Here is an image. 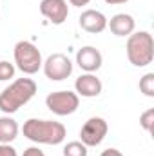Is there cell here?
Here are the masks:
<instances>
[{
    "mask_svg": "<svg viewBox=\"0 0 154 156\" xmlns=\"http://www.w3.org/2000/svg\"><path fill=\"white\" fill-rule=\"evenodd\" d=\"M107 27L111 29V33L116 37H129L134 33L136 29V22L131 15L127 13H118L111 20H107Z\"/></svg>",
    "mask_w": 154,
    "mask_h": 156,
    "instance_id": "cell-12",
    "label": "cell"
},
{
    "mask_svg": "<svg viewBox=\"0 0 154 156\" xmlns=\"http://www.w3.org/2000/svg\"><path fill=\"white\" fill-rule=\"evenodd\" d=\"M0 156H16V149L9 144H0Z\"/></svg>",
    "mask_w": 154,
    "mask_h": 156,
    "instance_id": "cell-18",
    "label": "cell"
},
{
    "mask_svg": "<svg viewBox=\"0 0 154 156\" xmlns=\"http://www.w3.org/2000/svg\"><path fill=\"white\" fill-rule=\"evenodd\" d=\"M76 64L78 67L82 71H85V73H96L102 67V64H103V56H102V53L96 47L85 45L76 53Z\"/></svg>",
    "mask_w": 154,
    "mask_h": 156,
    "instance_id": "cell-9",
    "label": "cell"
},
{
    "mask_svg": "<svg viewBox=\"0 0 154 156\" xmlns=\"http://www.w3.org/2000/svg\"><path fill=\"white\" fill-rule=\"evenodd\" d=\"M91 0H69L71 5H76V7H82V5H87Z\"/></svg>",
    "mask_w": 154,
    "mask_h": 156,
    "instance_id": "cell-21",
    "label": "cell"
},
{
    "mask_svg": "<svg viewBox=\"0 0 154 156\" xmlns=\"http://www.w3.org/2000/svg\"><path fill=\"white\" fill-rule=\"evenodd\" d=\"M127 58L134 67H145L154 60V40L149 31H138L127 37Z\"/></svg>",
    "mask_w": 154,
    "mask_h": 156,
    "instance_id": "cell-3",
    "label": "cell"
},
{
    "mask_svg": "<svg viewBox=\"0 0 154 156\" xmlns=\"http://www.w3.org/2000/svg\"><path fill=\"white\" fill-rule=\"evenodd\" d=\"M140 91L145 96L154 98V73H147L140 78Z\"/></svg>",
    "mask_w": 154,
    "mask_h": 156,
    "instance_id": "cell-14",
    "label": "cell"
},
{
    "mask_svg": "<svg viewBox=\"0 0 154 156\" xmlns=\"http://www.w3.org/2000/svg\"><path fill=\"white\" fill-rule=\"evenodd\" d=\"M80 27L91 35H96V33H102L107 29V18L102 11H96V9H85L80 18Z\"/></svg>",
    "mask_w": 154,
    "mask_h": 156,
    "instance_id": "cell-10",
    "label": "cell"
},
{
    "mask_svg": "<svg viewBox=\"0 0 154 156\" xmlns=\"http://www.w3.org/2000/svg\"><path fill=\"white\" fill-rule=\"evenodd\" d=\"M64 156H87V147L82 142H69L64 147Z\"/></svg>",
    "mask_w": 154,
    "mask_h": 156,
    "instance_id": "cell-15",
    "label": "cell"
},
{
    "mask_svg": "<svg viewBox=\"0 0 154 156\" xmlns=\"http://www.w3.org/2000/svg\"><path fill=\"white\" fill-rule=\"evenodd\" d=\"M40 13L54 26H62L69 16V5L65 0H42Z\"/></svg>",
    "mask_w": 154,
    "mask_h": 156,
    "instance_id": "cell-8",
    "label": "cell"
},
{
    "mask_svg": "<svg viewBox=\"0 0 154 156\" xmlns=\"http://www.w3.org/2000/svg\"><path fill=\"white\" fill-rule=\"evenodd\" d=\"M15 64L16 67L24 73V75H35L42 69V55H40L38 47L33 42L27 40H20L15 45Z\"/></svg>",
    "mask_w": 154,
    "mask_h": 156,
    "instance_id": "cell-4",
    "label": "cell"
},
{
    "mask_svg": "<svg viewBox=\"0 0 154 156\" xmlns=\"http://www.w3.org/2000/svg\"><path fill=\"white\" fill-rule=\"evenodd\" d=\"M42 67H44V75L51 82H62V80L69 78L71 73H73V62L64 53L49 55L47 60L42 64Z\"/></svg>",
    "mask_w": 154,
    "mask_h": 156,
    "instance_id": "cell-6",
    "label": "cell"
},
{
    "mask_svg": "<svg viewBox=\"0 0 154 156\" xmlns=\"http://www.w3.org/2000/svg\"><path fill=\"white\" fill-rule=\"evenodd\" d=\"M75 89H76L78 96H83V98H94L102 93L103 85L100 82V78H96V75L93 73H85V75H80L75 82Z\"/></svg>",
    "mask_w": 154,
    "mask_h": 156,
    "instance_id": "cell-11",
    "label": "cell"
},
{
    "mask_svg": "<svg viewBox=\"0 0 154 156\" xmlns=\"http://www.w3.org/2000/svg\"><path fill=\"white\" fill-rule=\"evenodd\" d=\"M105 4H109V5H120V4H125V2H129V0H103Z\"/></svg>",
    "mask_w": 154,
    "mask_h": 156,
    "instance_id": "cell-22",
    "label": "cell"
},
{
    "mask_svg": "<svg viewBox=\"0 0 154 156\" xmlns=\"http://www.w3.org/2000/svg\"><path fill=\"white\" fill-rule=\"evenodd\" d=\"M140 125L147 131V133H152L154 129V109H147L145 113H142V116H140Z\"/></svg>",
    "mask_w": 154,
    "mask_h": 156,
    "instance_id": "cell-16",
    "label": "cell"
},
{
    "mask_svg": "<svg viewBox=\"0 0 154 156\" xmlns=\"http://www.w3.org/2000/svg\"><path fill=\"white\" fill-rule=\"evenodd\" d=\"M37 94V83L31 78H18L0 93V111L5 115L16 113Z\"/></svg>",
    "mask_w": 154,
    "mask_h": 156,
    "instance_id": "cell-2",
    "label": "cell"
},
{
    "mask_svg": "<svg viewBox=\"0 0 154 156\" xmlns=\"http://www.w3.org/2000/svg\"><path fill=\"white\" fill-rule=\"evenodd\" d=\"M22 133L27 140L44 145H58L67 136L64 123L53 120H38V118H29L24 123Z\"/></svg>",
    "mask_w": 154,
    "mask_h": 156,
    "instance_id": "cell-1",
    "label": "cell"
},
{
    "mask_svg": "<svg viewBox=\"0 0 154 156\" xmlns=\"http://www.w3.org/2000/svg\"><path fill=\"white\" fill-rule=\"evenodd\" d=\"M107 131H109V125H107V122L103 118L93 116L82 125L80 142L85 147H96V145H100L103 142V138L107 136Z\"/></svg>",
    "mask_w": 154,
    "mask_h": 156,
    "instance_id": "cell-7",
    "label": "cell"
},
{
    "mask_svg": "<svg viewBox=\"0 0 154 156\" xmlns=\"http://www.w3.org/2000/svg\"><path fill=\"white\" fill-rule=\"evenodd\" d=\"M100 156H123L121 154V151H118V149H105V151H102V154Z\"/></svg>",
    "mask_w": 154,
    "mask_h": 156,
    "instance_id": "cell-20",
    "label": "cell"
},
{
    "mask_svg": "<svg viewBox=\"0 0 154 156\" xmlns=\"http://www.w3.org/2000/svg\"><path fill=\"white\" fill-rule=\"evenodd\" d=\"M45 105L56 116H69L76 113L78 105H80V96L73 91H54L47 94Z\"/></svg>",
    "mask_w": 154,
    "mask_h": 156,
    "instance_id": "cell-5",
    "label": "cell"
},
{
    "mask_svg": "<svg viewBox=\"0 0 154 156\" xmlns=\"http://www.w3.org/2000/svg\"><path fill=\"white\" fill-rule=\"evenodd\" d=\"M18 123L11 116H0V144H11L18 136Z\"/></svg>",
    "mask_w": 154,
    "mask_h": 156,
    "instance_id": "cell-13",
    "label": "cell"
},
{
    "mask_svg": "<svg viewBox=\"0 0 154 156\" xmlns=\"http://www.w3.org/2000/svg\"><path fill=\"white\" fill-rule=\"evenodd\" d=\"M15 78V66L2 60L0 62V82H5V80H11Z\"/></svg>",
    "mask_w": 154,
    "mask_h": 156,
    "instance_id": "cell-17",
    "label": "cell"
},
{
    "mask_svg": "<svg viewBox=\"0 0 154 156\" xmlns=\"http://www.w3.org/2000/svg\"><path fill=\"white\" fill-rule=\"evenodd\" d=\"M22 156H45V153H44L42 149H38V147H29V149L24 151Z\"/></svg>",
    "mask_w": 154,
    "mask_h": 156,
    "instance_id": "cell-19",
    "label": "cell"
}]
</instances>
